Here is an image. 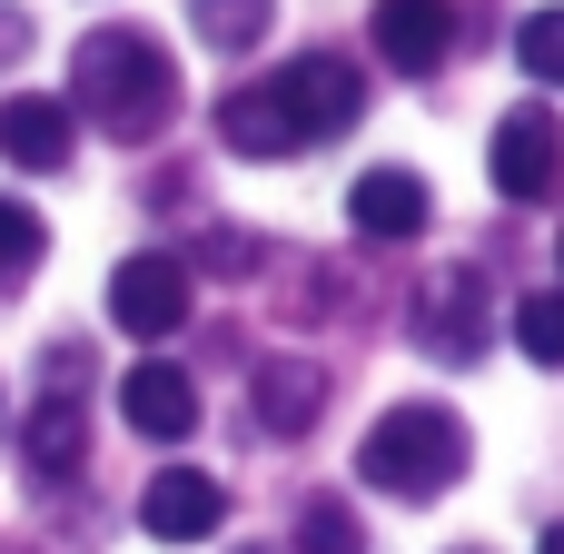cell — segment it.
<instances>
[{
  "mask_svg": "<svg viewBox=\"0 0 564 554\" xmlns=\"http://www.w3.org/2000/svg\"><path fill=\"white\" fill-rule=\"evenodd\" d=\"M69 99H79L109 139H149V129L169 119V99H178V69H169V50H159L149 30H89V40L69 50Z\"/></svg>",
  "mask_w": 564,
  "mask_h": 554,
  "instance_id": "obj_1",
  "label": "cell"
},
{
  "mask_svg": "<svg viewBox=\"0 0 564 554\" xmlns=\"http://www.w3.org/2000/svg\"><path fill=\"white\" fill-rule=\"evenodd\" d=\"M357 476L377 486V496H406V506H436L456 476H466V426L446 416V406H387L377 426H367V446H357Z\"/></svg>",
  "mask_w": 564,
  "mask_h": 554,
  "instance_id": "obj_2",
  "label": "cell"
},
{
  "mask_svg": "<svg viewBox=\"0 0 564 554\" xmlns=\"http://www.w3.org/2000/svg\"><path fill=\"white\" fill-rule=\"evenodd\" d=\"M268 89H278V119H288V139H297V149L337 139V129L367 109V79H357V59H337V50H307V59H288Z\"/></svg>",
  "mask_w": 564,
  "mask_h": 554,
  "instance_id": "obj_3",
  "label": "cell"
},
{
  "mask_svg": "<svg viewBox=\"0 0 564 554\" xmlns=\"http://www.w3.org/2000/svg\"><path fill=\"white\" fill-rule=\"evenodd\" d=\"M486 327H496V297H486L476 268H436V278L416 287V307H406V337H416L426 357H446V367L486 357Z\"/></svg>",
  "mask_w": 564,
  "mask_h": 554,
  "instance_id": "obj_4",
  "label": "cell"
},
{
  "mask_svg": "<svg viewBox=\"0 0 564 554\" xmlns=\"http://www.w3.org/2000/svg\"><path fill=\"white\" fill-rule=\"evenodd\" d=\"M188 268L169 258V248H139V258H119V278H109V317L129 327V337H178L188 327Z\"/></svg>",
  "mask_w": 564,
  "mask_h": 554,
  "instance_id": "obj_5",
  "label": "cell"
},
{
  "mask_svg": "<svg viewBox=\"0 0 564 554\" xmlns=\"http://www.w3.org/2000/svg\"><path fill=\"white\" fill-rule=\"evenodd\" d=\"M486 169H496V188L506 198H555V178H564V129H555V109H506L496 119V139H486Z\"/></svg>",
  "mask_w": 564,
  "mask_h": 554,
  "instance_id": "obj_6",
  "label": "cell"
},
{
  "mask_svg": "<svg viewBox=\"0 0 564 554\" xmlns=\"http://www.w3.org/2000/svg\"><path fill=\"white\" fill-rule=\"evenodd\" d=\"M218 515H228V496H218V476H198V466H159L149 496H139V525H149L159 545H198V535H218Z\"/></svg>",
  "mask_w": 564,
  "mask_h": 554,
  "instance_id": "obj_7",
  "label": "cell"
},
{
  "mask_svg": "<svg viewBox=\"0 0 564 554\" xmlns=\"http://www.w3.org/2000/svg\"><path fill=\"white\" fill-rule=\"evenodd\" d=\"M119 416H129L149 446H178V436L198 426V387H188L169 357H139V367L119 377Z\"/></svg>",
  "mask_w": 564,
  "mask_h": 554,
  "instance_id": "obj_8",
  "label": "cell"
},
{
  "mask_svg": "<svg viewBox=\"0 0 564 554\" xmlns=\"http://www.w3.org/2000/svg\"><path fill=\"white\" fill-rule=\"evenodd\" d=\"M0 159H10V169H30V178L69 169V99H40V89L0 99Z\"/></svg>",
  "mask_w": 564,
  "mask_h": 554,
  "instance_id": "obj_9",
  "label": "cell"
},
{
  "mask_svg": "<svg viewBox=\"0 0 564 554\" xmlns=\"http://www.w3.org/2000/svg\"><path fill=\"white\" fill-rule=\"evenodd\" d=\"M446 50H456V10H446V0H377V59H387V69L416 79V69H436Z\"/></svg>",
  "mask_w": 564,
  "mask_h": 554,
  "instance_id": "obj_10",
  "label": "cell"
},
{
  "mask_svg": "<svg viewBox=\"0 0 564 554\" xmlns=\"http://www.w3.org/2000/svg\"><path fill=\"white\" fill-rule=\"evenodd\" d=\"M248 406H258V426H268V436H307V426H317V406H327V377H317L307 357H278V367H258V377H248Z\"/></svg>",
  "mask_w": 564,
  "mask_h": 554,
  "instance_id": "obj_11",
  "label": "cell"
},
{
  "mask_svg": "<svg viewBox=\"0 0 564 554\" xmlns=\"http://www.w3.org/2000/svg\"><path fill=\"white\" fill-rule=\"evenodd\" d=\"M347 218H357L367 238H416V228H426V178H416V169H367V178L347 188Z\"/></svg>",
  "mask_w": 564,
  "mask_h": 554,
  "instance_id": "obj_12",
  "label": "cell"
},
{
  "mask_svg": "<svg viewBox=\"0 0 564 554\" xmlns=\"http://www.w3.org/2000/svg\"><path fill=\"white\" fill-rule=\"evenodd\" d=\"M20 456H30V476H40V486H69V476H79V456H89L79 406H69V397H40V406L20 416Z\"/></svg>",
  "mask_w": 564,
  "mask_h": 554,
  "instance_id": "obj_13",
  "label": "cell"
},
{
  "mask_svg": "<svg viewBox=\"0 0 564 554\" xmlns=\"http://www.w3.org/2000/svg\"><path fill=\"white\" fill-rule=\"evenodd\" d=\"M188 20H198L208 50H258L268 20H278V0H188Z\"/></svg>",
  "mask_w": 564,
  "mask_h": 554,
  "instance_id": "obj_14",
  "label": "cell"
},
{
  "mask_svg": "<svg viewBox=\"0 0 564 554\" xmlns=\"http://www.w3.org/2000/svg\"><path fill=\"white\" fill-rule=\"evenodd\" d=\"M297 554H367L357 506H337V496H307V515H297Z\"/></svg>",
  "mask_w": 564,
  "mask_h": 554,
  "instance_id": "obj_15",
  "label": "cell"
},
{
  "mask_svg": "<svg viewBox=\"0 0 564 554\" xmlns=\"http://www.w3.org/2000/svg\"><path fill=\"white\" fill-rule=\"evenodd\" d=\"M516 347H525L535 367H564V287H545V297H516Z\"/></svg>",
  "mask_w": 564,
  "mask_h": 554,
  "instance_id": "obj_16",
  "label": "cell"
},
{
  "mask_svg": "<svg viewBox=\"0 0 564 554\" xmlns=\"http://www.w3.org/2000/svg\"><path fill=\"white\" fill-rule=\"evenodd\" d=\"M516 59H525L545 89H564V0H555V10H525V30H516Z\"/></svg>",
  "mask_w": 564,
  "mask_h": 554,
  "instance_id": "obj_17",
  "label": "cell"
},
{
  "mask_svg": "<svg viewBox=\"0 0 564 554\" xmlns=\"http://www.w3.org/2000/svg\"><path fill=\"white\" fill-rule=\"evenodd\" d=\"M40 248H50V228L20 208V198H0V278H20V268H40Z\"/></svg>",
  "mask_w": 564,
  "mask_h": 554,
  "instance_id": "obj_18",
  "label": "cell"
},
{
  "mask_svg": "<svg viewBox=\"0 0 564 554\" xmlns=\"http://www.w3.org/2000/svg\"><path fill=\"white\" fill-rule=\"evenodd\" d=\"M545 554H564V525H555V535H545Z\"/></svg>",
  "mask_w": 564,
  "mask_h": 554,
  "instance_id": "obj_19",
  "label": "cell"
},
{
  "mask_svg": "<svg viewBox=\"0 0 564 554\" xmlns=\"http://www.w3.org/2000/svg\"><path fill=\"white\" fill-rule=\"evenodd\" d=\"M0 426H10V397H0Z\"/></svg>",
  "mask_w": 564,
  "mask_h": 554,
  "instance_id": "obj_20",
  "label": "cell"
},
{
  "mask_svg": "<svg viewBox=\"0 0 564 554\" xmlns=\"http://www.w3.org/2000/svg\"><path fill=\"white\" fill-rule=\"evenodd\" d=\"M555 258H564V238H555Z\"/></svg>",
  "mask_w": 564,
  "mask_h": 554,
  "instance_id": "obj_21",
  "label": "cell"
}]
</instances>
